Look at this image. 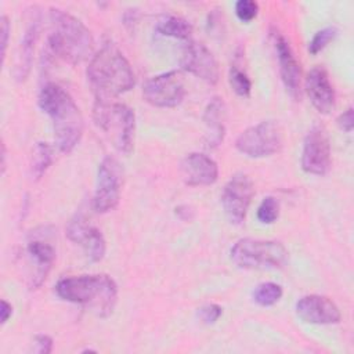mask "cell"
Segmentation results:
<instances>
[{"instance_id": "obj_1", "label": "cell", "mask_w": 354, "mask_h": 354, "mask_svg": "<svg viewBox=\"0 0 354 354\" xmlns=\"http://www.w3.org/2000/svg\"><path fill=\"white\" fill-rule=\"evenodd\" d=\"M39 106L51 119L58 149L72 152L83 136L84 123L71 94L57 83H47L39 93Z\"/></svg>"}, {"instance_id": "obj_2", "label": "cell", "mask_w": 354, "mask_h": 354, "mask_svg": "<svg viewBox=\"0 0 354 354\" xmlns=\"http://www.w3.org/2000/svg\"><path fill=\"white\" fill-rule=\"evenodd\" d=\"M87 79L97 100L118 97L131 90L136 83L130 62L111 41L104 43L90 59Z\"/></svg>"}, {"instance_id": "obj_3", "label": "cell", "mask_w": 354, "mask_h": 354, "mask_svg": "<svg viewBox=\"0 0 354 354\" xmlns=\"http://www.w3.org/2000/svg\"><path fill=\"white\" fill-rule=\"evenodd\" d=\"M55 293L65 301L82 304L98 317H109L118 301V286L106 274H87L61 278Z\"/></svg>"}, {"instance_id": "obj_4", "label": "cell", "mask_w": 354, "mask_h": 354, "mask_svg": "<svg viewBox=\"0 0 354 354\" xmlns=\"http://www.w3.org/2000/svg\"><path fill=\"white\" fill-rule=\"evenodd\" d=\"M51 33L50 51L62 61L77 65L86 61L94 48V39L88 28L72 14L61 8H50Z\"/></svg>"}, {"instance_id": "obj_5", "label": "cell", "mask_w": 354, "mask_h": 354, "mask_svg": "<svg viewBox=\"0 0 354 354\" xmlns=\"http://www.w3.org/2000/svg\"><path fill=\"white\" fill-rule=\"evenodd\" d=\"M93 119L94 124L108 137L118 152L129 155L133 151L136 115L131 108L122 102L95 100Z\"/></svg>"}, {"instance_id": "obj_6", "label": "cell", "mask_w": 354, "mask_h": 354, "mask_svg": "<svg viewBox=\"0 0 354 354\" xmlns=\"http://www.w3.org/2000/svg\"><path fill=\"white\" fill-rule=\"evenodd\" d=\"M234 264L243 270H277L289 261L286 248L278 241L242 238L230 252Z\"/></svg>"}, {"instance_id": "obj_7", "label": "cell", "mask_w": 354, "mask_h": 354, "mask_svg": "<svg viewBox=\"0 0 354 354\" xmlns=\"http://www.w3.org/2000/svg\"><path fill=\"white\" fill-rule=\"evenodd\" d=\"M282 144L281 126L274 120H263L243 130L235 141V148L249 158H266L279 152Z\"/></svg>"}, {"instance_id": "obj_8", "label": "cell", "mask_w": 354, "mask_h": 354, "mask_svg": "<svg viewBox=\"0 0 354 354\" xmlns=\"http://www.w3.org/2000/svg\"><path fill=\"white\" fill-rule=\"evenodd\" d=\"M123 184V167L113 156H105L97 171V185L93 198V209L97 213L113 210L120 199Z\"/></svg>"}, {"instance_id": "obj_9", "label": "cell", "mask_w": 354, "mask_h": 354, "mask_svg": "<svg viewBox=\"0 0 354 354\" xmlns=\"http://www.w3.org/2000/svg\"><path fill=\"white\" fill-rule=\"evenodd\" d=\"M185 86L178 71H169L148 79L142 86L144 100L156 108H174L181 104Z\"/></svg>"}, {"instance_id": "obj_10", "label": "cell", "mask_w": 354, "mask_h": 354, "mask_svg": "<svg viewBox=\"0 0 354 354\" xmlns=\"http://www.w3.org/2000/svg\"><path fill=\"white\" fill-rule=\"evenodd\" d=\"M253 195V183L248 174L236 173L227 181L221 194V203L231 223H243Z\"/></svg>"}, {"instance_id": "obj_11", "label": "cell", "mask_w": 354, "mask_h": 354, "mask_svg": "<svg viewBox=\"0 0 354 354\" xmlns=\"http://www.w3.org/2000/svg\"><path fill=\"white\" fill-rule=\"evenodd\" d=\"M330 166V142L322 126H313L306 134L301 151V169L308 174L324 176Z\"/></svg>"}, {"instance_id": "obj_12", "label": "cell", "mask_w": 354, "mask_h": 354, "mask_svg": "<svg viewBox=\"0 0 354 354\" xmlns=\"http://www.w3.org/2000/svg\"><path fill=\"white\" fill-rule=\"evenodd\" d=\"M180 65L185 72L202 79L209 84H216L218 82V64L213 53L202 43L188 40L183 50Z\"/></svg>"}, {"instance_id": "obj_13", "label": "cell", "mask_w": 354, "mask_h": 354, "mask_svg": "<svg viewBox=\"0 0 354 354\" xmlns=\"http://www.w3.org/2000/svg\"><path fill=\"white\" fill-rule=\"evenodd\" d=\"M271 36L274 40V48L278 58L282 83L286 91L290 94V97L297 100L300 98V79H301L300 64L290 47L289 40L279 30L272 29Z\"/></svg>"}, {"instance_id": "obj_14", "label": "cell", "mask_w": 354, "mask_h": 354, "mask_svg": "<svg viewBox=\"0 0 354 354\" xmlns=\"http://www.w3.org/2000/svg\"><path fill=\"white\" fill-rule=\"evenodd\" d=\"M65 231L68 239L80 245L91 261H100L104 259L106 250L104 235L98 228L93 227L83 214L72 217Z\"/></svg>"}, {"instance_id": "obj_15", "label": "cell", "mask_w": 354, "mask_h": 354, "mask_svg": "<svg viewBox=\"0 0 354 354\" xmlns=\"http://www.w3.org/2000/svg\"><path fill=\"white\" fill-rule=\"evenodd\" d=\"M296 314L301 321L315 325L337 324L342 318L337 306L329 297L321 295H307L299 299Z\"/></svg>"}, {"instance_id": "obj_16", "label": "cell", "mask_w": 354, "mask_h": 354, "mask_svg": "<svg viewBox=\"0 0 354 354\" xmlns=\"http://www.w3.org/2000/svg\"><path fill=\"white\" fill-rule=\"evenodd\" d=\"M180 173L184 183L189 187L212 185L218 178V166L210 156L191 152L181 160Z\"/></svg>"}, {"instance_id": "obj_17", "label": "cell", "mask_w": 354, "mask_h": 354, "mask_svg": "<svg viewBox=\"0 0 354 354\" xmlns=\"http://www.w3.org/2000/svg\"><path fill=\"white\" fill-rule=\"evenodd\" d=\"M306 93L313 106L321 113H330L335 108V90L329 80L328 72L322 66H314L308 71L304 80Z\"/></svg>"}, {"instance_id": "obj_18", "label": "cell", "mask_w": 354, "mask_h": 354, "mask_svg": "<svg viewBox=\"0 0 354 354\" xmlns=\"http://www.w3.org/2000/svg\"><path fill=\"white\" fill-rule=\"evenodd\" d=\"M26 254L30 264L35 267L30 275L29 289H39L46 281L53 263L55 260V249L53 245L43 241H30L26 246Z\"/></svg>"}, {"instance_id": "obj_19", "label": "cell", "mask_w": 354, "mask_h": 354, "mask_svg": "<svg viewBox=\"0 0 354 354\" xmlns=\"http://www.w3.org/2000/svg\"><path fill=\"white\" fill-rule=\"evenodd\" d=\"M202 119L206 126V147L217 148L223 142L225 136V104L223 98H212L205 108Z\"/></svg>"}, {"instance_id": "obj_20", "label": "cell", "mask_w": 354, "mask_h": 354, "mask_svg": "<svg viewBox=\"0 0 354 354\" xmlns=\"http://www.w3.org/2000/svg\"><path fill=\"white\" fill-rule=\"evenodd\" d=\"M39 22H40L39 17L33 15V18L29 21V24L22 35L21 44H19V53H18V58H17V65H15V77L18 80H24L30 71L35 43L39 36V26H40Z\"/></svg>"}, {"instance_id": "obj_21", "label": "cell", "mask_w": 354, "mask_h": 354, "mask_svg": "<svg viewBox=\"0 0 354 354\" xmlns=\"http://www.w3.org/2000/svg\"><path fill=\"white\" fill-rule=\"evenodd\" d=\"M155 30L162 36L174 37L180 40H189L192 33V25L181 17L165 15L158 21Z\"/></svg>"}, {"instance_id": "obj_22", "label": "cell", "mask_w": 354, "mask_h": 354, "mask_svg": "<svg viewBox=\"0 0 354 354\" xmlns=\"http://www.w3.org/2000/svg\"><path fill=\"white\" fill-rule=\"evenodd\" d=\"M53 163V147L48 142L39 141L33 147L30 171L35 180H40Z\"/></svg>"}, {"instance_id": "obj_23", "label": "cell", "mask_w": 354, "mask_h": 354, "mask_svg": "<svg viewBox=\"0 0 354 354\" xmlns=\"http://www.w3.org/2000/svg\"><path fill=\"white\" fill-rule=\"evenodd\" d=\"M252 296L259 306L270 307L282 297V288L275 282H263L254 288Z\"/></svg>"}, {"instance_id": "obj_24", "label": "cell", "mask_w": 354, "mask_h": 354, "mask_svg": "<svg viewBox=\"0 0 354 354\" xmlns=\"http://www.w3.org/2000/svg\"><path fill=\"white\" fill-rule=\"evenodd\" d=\"M228 82L234 93L239 97H249L252 91V82L245 71H242L238 65H231L228 73Z\"/></svg>"}, {"instance_id": "obj_25", "label": "cell", "mask_w": 354, "mask_h": 354, "mask_svg": "<svg viewBox=\"0 0 354 354\" xmlns=\"http://www.w3.org/2000/svg\"><path fill=\"white\" fill-rule=\"evenodd\" d=\"M257 220L263 224H272L279 216V203L274 196H266L257 207Z\"/></svg>"}, {"instance_id": "obj_26", "label": "cell", "mask_w": 354, "mask_h": 354, "mask_svg": "<svg viewBox=\"0 0 354 354\" xmlns=\"http://www.w3.org/2000/svg\"><path fill=\"white\" fill-rule=\"evenodd\" d=\"M335 36H336V28H333V26H328V28H324V29L318 30V32L313 36V39L310 40V43H308V51H310V54L315 55V54H318L319 51H322V50L333 40Z\"/></svg>"}, {"instance_id": "obj_27", "label": "cell", "mask_w": 354, "mask_h": 354, "mask_svg": "<svg viewBox=\"0 0 354 354\" xmlns=\"http://www.w3.org/2000/svg\"><path fill=\"white\" fill-rule=\"evenodd\" d=\"M235 14L239 21L250 22L259 14V4L253 0H239L235 4Z\"/></svg>"}, {"instance_id": "obj_28", "label": "cell", "mask_w": 354, "mask_h": 354, "mask_svg": "<svg viewBox=\"0 0 354 354\" xmlns=\"http://www.w3.org/2000/svg\"><path fill=\"white\" fill-rule=\"evenodd\" d=\"M223 308L217 304H205L202 307L198 308V318L206 324V325H212L214 324L220 317H221Z\"/></svg>"}, {"instance_id": "obj_29", "label": "cell", "mask_w": 354, "mask_h": 354, "mask_svg": "<svg viewBox=\"0 0 354 354\" xmlns=\"http://www.w3.org/2000/svg\"><path fill=\"white\" fill-rule=\"evenodd\" d=\"M0 36H1V64H4L6 61V53H7V46H8V37H10V30H11V26H10V22H8V18L6 15L1 17L0 19Z\"/></svg>"}, {"instance_id": "obj_30", "label": "cell", "mask_w": 354, "mask_h": 354, "mask_svg": "<svg viewBox=\"0 0 354 354\" xmlns=\"http://www.w3.org/2000/svg\"><path fill=\"white\" fill-rule=\"evenodd\" d=\"M337 126L340 127V130L346 131V133H351L353 131V126H354V118H353V108H347L343 113H340L336 119Z\"/></svg>"}, {"instance_id": "obj_31", "label": "cell", "mask_w": 354, "mask_h": 354, "mask_svg": "<svg viewBox=\"0 0 354 354\" xmlns=\"http://www.w3.org/2000/svg\"><path fill=\"white\" fill-rule=\"evenodd\" d=\"M35 344H36V351L39 354H48L53 350V339L47 335H36Z\"/></svg>"}, {"instance_id": "obj_32", "label": "cell", "mask_w": 354, "mask_h": 354, "mask_svg": "<svg viewBox=\"0 0 354 354\" xmlns=\"http://www.w3.org/2000/svg\"><path fill=\"white\" fill-rule=\"evenodd\" d=\"M11 315H12V306L7 300L3 299L1 304H0V322H1V325H4Z\"/></svg>"}, {"instance_id": "obj_33", "label": "cell", "mask_w": 354, "mask_h": 354, "mask_svg": "<svg viewBox=\"0 0 354 354\" xmlns=\"http://www.w3.org/2000/svg\"><path fill=\"white\" fill-rule=\"evenodd\" d=\"M176 214H177L181 220L189 221V220H192V217H194V210H192V207L188 206V205H181V206H177V207H176Z\"/></svg>"}, {"instance_id": "obj_34", "label": "cell", "mask_w": 354, "mask_h": 354, "mask_svg": "<svg viewBox=\"0 0 354 354\" xmlns=\"http://www.w3.org/2000/svg\"><path fill=\"white\" fill-rule=\"evenodd\" d=\"M6 171V145L1 142V173Z\"/></svg>"}]
</instances>
